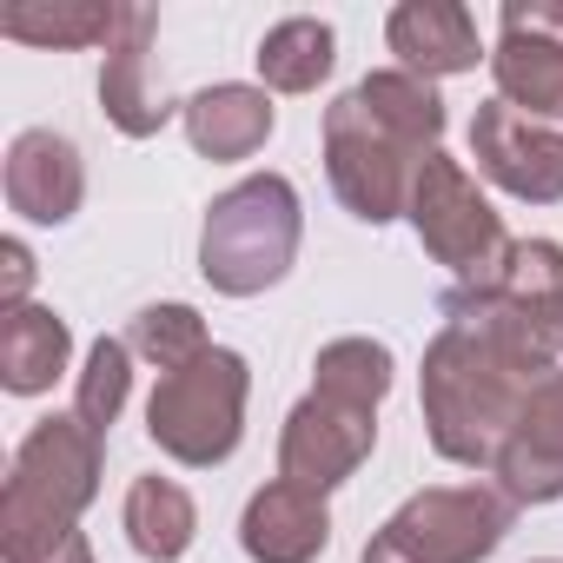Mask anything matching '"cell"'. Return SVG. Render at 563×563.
<instances>
[{
	"instance_id": "1",
	"label": "cell",
	"mask_w": 563,
	"mask_h": 563,
	"mask_svg": "<svg viewBox=\"0 0 563 563\" xmlns=\"http://www.w3.org/2000/svg\"><path fill=\"white\" fill-rule=\"evenodd\" d=\"M550 372L556 365L543 352H530L490 306H477L451 286L444 292V325L424 345V372H418V405H424L431 451L444 464L490 471L517 411H523V398Z\"/></svg>"
},
{
	"instance_id": "2",
	"label": "cell",
	"mask_w": 563,
	"mask_h": 563,
	"mask_svg": "<svg viewBox=\"0 0 563 563\" xmlns=\"http://www.w3.org/2000/svg\"><path fill=\"white\" fill-rule=\"evenodd\" d=\"M444 140V100L431 80L385 67L325 107V173L352 219L391 225L411 206L418 166Z\"/></svg>"
},
{
	"instance_id": "3",
	"label": "cell",
	"mask_w": 563,
	"mask_h": 563,
	"mask_svg": "<svg viewBox=\"0 0 563 563\" xmlns=\"http://www.w3.org/2000/svg\"><path fill=\"white\" fill-rule=\"evenodd\" d=\"M100 471H107V438L87 431L74 411L41 418L8 471L0 490V556H34L60 537L80 530V510L100 497Z\"/></svg>"
},
{
	"instance_id": "4",
	"label": "cell",
	"mask_w": 563,
	"mask_h": 563,
	"mask_svg": "<svg viewBox=\"0 0 563 563\" xmlns=\"http://www.w3.org/2000/svg\"><path fill=\"white\" fill-rule=\"evenodd\" d=\"M306 239L299 186L286 173H245L206 206L199 225V272L219 299H258L292 272Z\"/></svg>"
},
{
	"instance_id": "5",
	"label": "cell",
	"mask_w": 563,
	"mask_h": 563,
	"mask_svg": "<svg viewBox=\"0 0 563 563\" xmlns=\"http://www.w3.org/2000/svg\"><path fill=\"white\" fill-rule=\"evenodd\" d=\"M245 398H252V365L232 345L199 352L179 372H159L153 398H146V438L186 464V471H212L239 451L245 438Z\"/></svg>"
},
{
	"instance_id": "6",
	"label": "cell",
	"mask_w": 563,
	"mask_h": 563,
	"mask_svg": "<svg viewBox=\"0 0 563 563\" xmlns=\"http://www.w3.org/2000/svg\"><path fill=\"white\" fill-rule=\"evenodd\" d=\"M510 523L517 504L497 484H431L372 530L358 563H484Z\"/></svg>"
},
{
	"instance_id": "7",
	"label": "cell",
	"mask_w": 563,
	"mask_h": 563,
	"mask_svg": "<svg viewBox=\"0 0 563 563\" xmlns=\"http://www.w3.org/2000/svg\"><path fill=\"white\" fill-rule=\"evenodd\" d=\"M405 219H411L418 245H424L451 278H457V286H484V278L504 265V252H510L504 219L490 212V199L477 192V179H471L444 146L418 166Z\"/></svg>"
},
{
	"instance_id": "8",
	"label": "cell",
	"mask_w": 563,
	"mask_h": 563,
	"mask_svg": "<svg viewBox=\"0 0 563 563\" xmlns=\"http://www.w3.org/2000/svg\"><path fill=\"white\" fill-rule=\"evenodd\" d=\"M490 80L504 107L563 126V0H510L497 14Z\"/></svg>"
},
{
	"instance_id": "9",
	"label": "cell",
	"mask_w": 563,
	"mask_h": 563,
	"mask_svg": "<svg viewBox=\"0 0 563 563\" xmlns=\"http://www.w3.org/2000/svg\"><path fill=\"white\" fill-rule=\"evenodd\" d=\"M457 292L490 306L550 365L563 358V245L556 239H510L504 265L484 278V286H457Z\"/></svg>"
},
{
	"instance_id": "10",
	"label": "cell",
	"mask_w": 563,
	"mask_h": 563,
	"mask_svg": "<svg viewBox=\"0 0 563 563\" xmlns=\"http://www.w3.org/2000/svg\"><path fill=\"white\" fill-rule=\"evenodd\" d=\"M378 444V411L339 405L325 391H306L286 411V431H278V477L306 484V490H339Z\"/></svg>"
},
{
	"instance_id": "11",
	"label": "cell",
	"mask_w": 563,
	"mask_h": 563,
	"mask_svg": "<svg viewBox=\"0 0 563 563\" xmlns=\"http://www.w3.org/2000/svg\"><path fill=\"white\" fill-rule=\"evenodd\" d=\"M471 159L510 199H530V206L563 199V126H543L504 100H484L471 113Z\"/></svg>"
},
{
	"instance_id": "12",
	"label": "cell",
	"mask_w": 563,
	"mask_h": 563,
	"mask_svg": "<svg viewBox=\"0 0 563 563\" xmlns=\"http://www.w3.org/2000/svg\"><path fill=\"white\" fill-rule=\"evenodd\" d=\"M153 47H159V14L140 8V0H120V27L100 60V107L126 140H153L173 113H186V107H173Z\"/></svg>"
},
{
	"instance_id": "13",
	"label": "cell",
	"mask_w": 563,
	"mask_h": 563,
	"mask_svg": "<svg viewBox=\"0 0 563 563\" xmlns=\"http://www.w3.org/2000/svg\"><path fill=\"white\" fill-rule=\"evenodd\" d=\"M497 490L523 510V504H556L563 497V372L537 378V391L523 398L497 464H490Z\"/></svg>"
},
{
	"instance_id": "14",
	"label": "cell",
	"mask_w": 563,
	"mask_h": 563,
	"mask_svg": "<svg viewBox=\"0 0 563 563\" xmlns=\"http://www.w3.org/2000/svg\"><path fill=\"white\" fill-rule=\"evenodd\" d=\"M8 206L27 219V225H67L87 199V166H80V146L54 126H27L14 133L8 146Z\"/></svg>"
},
{
	"instance_id": "15",
	"label": "cell",
	"mask_w": 563,
	"mask_h": 563,
	"mask_svg": "<svg viewBox=\"0 0 563 563\" xmlns=\"http://www.w3.org/2000/svg\"><path fill=\"white\" fill-rule=\"evenodd\" d=\"M325 543H332V510H325L319 490L272 477L265 490L245 497L239 550H245L252 563H319Z\"/></svg>"
},
{
	"instance_id": "16",
	"label": "cell",
	"mask_w": 563,
	"mask_h": 563,
	"mask_svg": "<svg viewBox=\"0 0 563 563\" xmlns=\"http://www.w3.org/2000/svg\"><path fill=\"white\" fill-rule=\"evenodd\" d=\"M385 41H391L398 67L431 80V87L477 67V21L457 0H398L385 21Z\"/></svg>"
},
{
	"instance_id": "17",
	"label": "cell",
	"mask_w": 563,
	"mask_h": 563,
	"mask_svg": "<svg viewBox=\"0 0 563 563\" xmlns=\"http://www.w3.org/2000/svg\"><path fill=\"white\" fill-rule=\"evenodd\" d=\"M186 140L199 159H252L265 140H272V93L265 87H245V80H219L206 93L186 100Z\"/></svg>"
},
{
	"instance_id": "18",
	"label": "cell",
	"mask_w": 563,
	"mask_h": 563,
	"mask_svg": "<svg viewBox=\"0 0 563 563\" xmlns=\"http://www.w3.org/2000/svg\"><path fill=\"white\" fill-rule=\"evenodd\" d=\"M74 358V332L54 306H14L0 312V385L14 398H41L54 391V378Z\"/></svg>"
},
{
	"instance_id": "19",
	"label": "cell",
	"mask_w": 563,
	"mask_h": 563,
	"mask_svg": "<svg viewBox=\"0 0 563 563\" xmlns=\"http://www.w3.org/2000/svg\"><path fill=\"white\" fill-rule=\"evenodd\" d=\"M120 523H126V543H133L146 563H179V556L192 550V537H199V504H192L186 484L146 471V477L126 484Z\"/></svg>"
},
{
	"instance_id": "20",
	"label": "cell",
	"mask_w": 563,
	"mask_h": 563,
	"mask_svg": "<svg viewBox=\"0 0 563 563\" xmlns=\"http://www.w3.org/2000/svg\"><path fill=\"white\" fill-rule=\"evenodd\" d=\"M120 27V0H8L0 8V34L21 47H107Z\"/></svg>"
},
{
	"instance_id": "21",
	"label": "cell",
	"mask_w": 563,
	"mask_h": 563,
	"mask_svg": "<svg viewBox=\"0 0 563 563\" xmlns=\"http://www.w3.org/2000/svg\"><path fill=\"white\" fill-rule=\"evenodd\" d=\"M252 60H258L265 93H319V80L339 67V34L319 14H292V21L265 27Z\"/></svg>"
},
{
	"instance_id": "22",
	"label": "cell",
	"mask_w": 563,
	"mask_h": 563,
	"mask_svg": "<svg viewBox=\"0 0 563 563\" xmlns=\"http://www.w3.org/2000/svg\"><path fill=\"white\" fill-rule=\"evenodd\" d=\"M391 345L352 332V339H332L319 358H312V391L339 398V405H358V411H378L385 391H391Z\"/></svg>"
},
{
	"instance_id": "23",
	"label": "cell",
	"mask_w": 563,
	"mask_h": 563,
	"mask_svg": "<svg viewBox=\"0 0 563 563\" xmlns=\"http://www.w3.org/2000/svg\"><path fill=\"white\" fill-rule=\"evenodd\" d=\"M126 391H133V345L126 339H93L87 365L74 378V418L107 438L120 424V411H126Z\"/></svg>"
},
{
	"instance_id": "24",
	"label": "cell",
	"mask_w": 563,
	"mask_h": 563,
	"mask_svg": "<svg viewBox=\"0 0 563 563\" xmlns=\"http://www.w3.org/2000/svg\"><path fill=\"white\" fill-rule=\"evenodd\" d=\"M126 345H133L146 365H159V372H179V365H192L199 352H212L206 319H199L192 306H146V312H133Z\"/></svg>"
},
{
	"instance_id": "25",
	"label": "cell",
	"mask_w": 563,
	"mask_h": 563,
	"mask_svg": "<svg viewBox=\"0 0 563 563\" xmlns=\"http://www.w3.org/2000/svg\"><path fill=\"white\" fill-rule=\"evenodd\" d=\"M34 252L27 239H0V312H14V306H34Z\"/></svg>"
},
{
	"instance_id": "26",
	"label": "cell",
	"mask_w": 563,
	"mask_h": 563,
	"mask_svg": "<svg viewBox=\"0 0 563 563\" xmlns=\"http://www.w3.org/2000/svg\"><path fill=\"white\" fill-rule=\"evenodd\" d=\"M14 563H93V543L74 530V537H60V543H47V550H34V556H14Z\"/></svg>"
},
{
	"instance_id": "27",
	"label": "cell",
	"mask_w": 563,
	"mask_h": 563,
	"mask_svg": "<svg viewBox=\"0 0 563 563\" xmlns=\"http://www.w3.org/2000/svg\"><path fill=\"white\" fill-rule=\"evenodd\" d=\"M537 563H563V556H537Z\"/></svg>"
}]
</instances>
